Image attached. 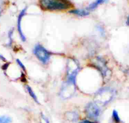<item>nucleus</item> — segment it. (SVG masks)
Here are the masks:
<instances>
[{"mask_svg": "<svg viewBox=\"0 0 129 123\" xmlns=\"http://www.w3.org/2000/svg\"><path fill=\"white\" fill-rule=\"evenodd\" d=\"M16 61H17V63H18V64L21 67V68L24 70V71H26V68L25 67V66L23 65V64L21 62V61L19 60L18 59H17L16 60Z\"/></svg>", "mask_w": 129, "mask_h": 123, "instance_id": "9b49d317", "label": "nucleus"}, {"mask_svg": "<svg viewBox=\"0 0 129 123\" xmlns=\"http://www.w3.org/2000/svg\"><path fill=\"white\" fill-rule=\"evenodd\" d=\"M0 11H1V9H0ZM0 13H1V11H0Z\"/></svg>", "mask_w": 129, "mask_h": 123, "instance_id": "4468645a", "label": "nucleus"}, {"mask_svg": "<svg viewBox=\"0 0 129 123\" xmlns=\"http://www.w3.org/2000/svg\"><path fill=\"white\" fill-rule=\"evenodd\" d=\"M126 24L129 25V16L127 17V21H126Z\"/></svg>", "mask_w": 129, "mask_h": 123, "instance_id": "ddd939ff", "label": "nucleus"}, {"mask_svg": "<svg viewBox=\"0 0 129 123\" xmlns=\"http://www.w3.org/2000/svg\"><path fill=\"white\" fill-rule=\"evenodd\" d=\"M26 11V8H25L23 10H22V11L21 12V13H20V14L18 16V22H17L18 30L19 35L21 37V39L22 40L23 42H25L26 40V37H25V35H24V34H23V33L22 31L21 26V20L22 19V17L25 15Z\"/></svg>", "mask_w": 129, "mask_h": 123, "instance_id": "39448f33", "label": "nucleus"}, {"mask_svg": "<svg viewBox=\"0 0 129 123\" xmlns=\"http://www.w3.org/2000/svg\"><path fill=\"white\" fill-rule=\"evenodd\" d=\"M33 52L36 57L43 63H46L49 60L50 54L40 45L35 46Z\"/></svg>", "mask_w": 129, "mask_h": 123, "instance_id": "f03ea898", "label": "nucleus"}, {"mask_svg": "<svg viewBox=\"0 0 129 123\" xmlns=\"http://www.w3.org/2000/svg\"><path fill=\"white\" fill-rule=\"evenodd\" d=\"M112 117L114 119V121L116 122H119L120 120V118L118 115V113L115 110H114L113 111V112H112Z\"/></svg>", "mask_w": 129, "mask_h": 123, "instance_id": "9d476101", "label": "nucleus"}, {"mask_svg": "<svg viewBox=\"0 0 129 123\" xmlns=\"http://www.w3.org/2000/svg\"><path fill=\"white\" fill-rule=\"evenodd\" d=\"M113 94L111 90H103L96 95V101L102 104H105L110 101L113 96Z\"/></svg>", "mask_w": 129, "mask_h": 123, "instance_id": "7ed1b4c3", "label": "nucleus"}, {"mask_svg": "<svg viewBox=\"0 0 129 123\" xmlns=\"http://www.w3.org/2000/svg\"><path fill=\"white\" fill-rule=\"evenodd\" d=\"M26 87V89H27L28 92L29 93L30 96L32 97V98L36 102H37V103H38L39 102H38L37 98V97H36L35 94L34 93V92L32 90V88H31L29 86H28V85H27Z\"/></svg>", "mask_w": 129, "mask_h": 123, "instance_id": "6e6552de", "label": "nucleus"}, {"mask_svg": "<svg viewBox=\"0 0 129 123\" xmlns=\"http://www.w3.org/2000/svg\"><path fill=\"white\" fill-rule=\"evenodd\" d=\"M100 109L96 104L94 103H88L85 107L86 115L92 119H95L100 114Z\"/></svg>", "mask_w": 129, "mask_h": 123, "instance_id": "20e7f679", "label": "nucleus"}, {"mask_svg": "<svg viewBox=\"0 0 129 123\" xmlns=\"http://www.w3.org/2000/svg\"><path fill=\"white\" fill-rule=\"evenodd\" d=\"M106 1V0H96L94 3L89 6V7L87 8V10H93L94 9L96 8L100 4L103 3Z\"/></svg>", "mask_w": 129, "mask_h": 123, "instance_id": "0eeeda50", "label": "nucleus"}, {"mask_svg": "<svg viewBox=\"0 0 129 123\" xmlns=\"http://www.w3.org/2000/svg\"><path fill=\"white\" fill-rule=\"evenodd\" d=\"M41 8L48 11H63L74 7L69 0H39Z\"/></svg>", "mask_w": 129, "mask_h": 123, "instance_id": "f257e3e1", "label": "nucleus"}, {"mask_svg": "<svg viewBox=\"0 0 129 123\" xmlns=\"http://www.w3.org/2000/svg\"><path fill=\"white\" fill-rule=\"evenodd\" d=\"M12 122V119L10 117L3 115L0 116V123H11Z\"/></svg>", "mask_w": 129, "mask_h": 123, "instance_id": "1a4fd4ad", "label": "nucleus"}, {"mask_svg": "<svg viewBox=\"0 0 129 123\" xmlns=\"http://www.w3.org/2000/svg\"><path fill=\"white\" fill-rule=\"evenodd\" d=\"M79 123H96V122H92V121H90L88 120H84L81 122H80Z\"/></svg>", "mask_w": 129, "mask_h": 123, "instance_id": "f8f14e48", "label": "nucleus"}, {"mask_svg": "<svg viewBox=\"0 0 129 123\" xmlns=\"http://www.w3.org/2000/svg\"><path fill=\"white\" fill-rule=\"evenodd\" d=\"M70 13H71L73 14L77 15L79 16H85L89 14V13L87 10H81V9L73 10L72 11H70Z\"/></svg>", "mask_w": 129, "mask_h": 123, "instance_id": "423d86ee", "label": "nucleus"}]
</instances>
